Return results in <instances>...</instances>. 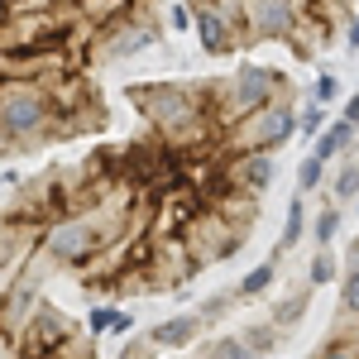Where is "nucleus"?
<instances>
[{
  "label": "nucleus",
  "instance_id": "obj_1",
  "mask_svg": "<svg viewBox=\"0 0 359 359\" xmlns=\"http://www.w3.org/2000/svg\"><path fill=\"white\" fill-rule=\"evenodd\" d=\"M0 135L10 139L15 154L39 149L53 135V101L48 86L29 82V77H5L0 82Z\"/></svg>",
  "mask_w": 359,
  "mask_h": 359
},
{
  "label": "nucleus",
  "instance_id": "obj_2",
  "mask_svg": "<svg viewBox=\"0 0 359 359\" xmlns=\"http://www.w3.org/2000/svg\"><path fill=\"white\" fill-rule=\"evenodd\" d=\"M287 139H297V111L292 101H269L259 111H249L245 120H235L230 130H221L216 154H278Z\"/></svg>",
  "mask_w": 359,
  "mask_h": 359
},
{
  "label": "nucleus",
  "instance_id": "obj_3",
  "mask_svg": "<svg viewBox=\"0 0 359 359\" xmlns=\"http://www.w3.org/2000/svg\"><path fill=\"white\" fill-rule=\"evenodd\" d=\"M106 245L111 240H106V230H101V221L91 211H67V216L48 221L43 225V240H39V249L53 259V269H82L86 259Z\"/></svg>",
  "mask_w": 359,
  "mask_h": 359
},
{
  "label": "nucleus",
  "instance_id": "obj_4",
  "mask_svg": "<svg viewBox=\"0 0 359 359\" xmlns=\"http://www.w3.org/2000/svg\"><path fill=\"white\" fill-rule=\"evenodd\" d=\"M187 254H192L196 269H211V264H221V259H235L240 245H245V235H235V225L225 221L216 206H201L192 221L182 225V235H177Z\"/></svg>",
  "mask_w": 359,
  "mask_h": 359
},
{
  "label": "nucleus",
  "instance_id": "obj_5",
  "mask_svg": "<svg viewBox=\"0 0 359 359\" xmlns=\"http://www.w3.org/2000/svg\"><path fill=\"white\" fill-rule=\"evenodd\" d=\"M72 335H77V321H72L62 306H53L43 297V302L34 306V316L25 321V331L15 335V355L20 359H48V355H57Z\"/></svg>",
  "mask_w": 359,
  "mask_h": 359
},
{
  "label": "nucleus",
  "instance_id": "obj_6",
  "mask_svg": "<svg viewBox=\"0 0 359 359\" xmlns=\"http://www.w3.org/2000/svg\"><path fill=\"white\" fill-rule=\"evenodd\" d=\"M316 0H245V43H287Z\"/></svg>",
  "mask_w": 359,
  "mask_h": 359
},
{
  "label": "nucleus",
  "instance_id": "obj_7",
  "mask_svg": "<svg viewBox=\"0 0 359 359\" xmlns=\"http://www.w3.org/2000/svg\"><path fill=\"white\" fill-rule=\"evenodd\" d=\"M187 5H192V29H196L201 53L225 57V53H235V48H245V29L235 25L216 0H187Z\"/></svg>",
  "mask_w": 359,
  "mask_h": 359
},
{
  "label": "nucleus",
  "instance_id": "obj_8",
  "mask_svg": "<svg viewBox=\"0 0 359 359\" xmlns=\"http://www.w3.org/2000/svg\"><path fill=\"white\" fill-rule=\"evenodd\" d=\"M221 158V154H216ZM278 168L273 154H225L221 158V192H240V196H264L273 187Z\"/></svg>",
  "mask_w": 359,
  "mask_h": 359
},
{
  "label": "nucleus",
  "instance_id": "obj_9",
  "mask_svg": "<svg viewBox=\"0 0 359 359\" xmlns=\"http://www.w3.org/2000/svg\"><path fill=\"white\" fill-rule=\"evenodd\" d=\"M206 331V321L196 316V311H177V316H168V321H154L149 326V340L158 345V350H192L196 340Z\"/></svg>",
  "mask_w": 359,
  "mask_h": 359
},
{
  "label": "nucleus",
  "instance_id": "obj_10",
  "mask_svg": "<svg viewBox=\"0 0 359 359\" xmlns=\"http://www.w3.org/2000/svg\"><path fill=\"white\" fill-rule=\"evenodd\" d=\"M135 331V311L120 302H101L91 306V316H86V335L96 340V335H130Z\"/></svg>",
  "mask_w": 359,
  "mask_h": 359
},
{
  "label": "nucleus",
  "instance_id": "obj_11",
  "mask_svg": "<svg viewBox=\"0 0 359 359\" xmlns=\"http://www.w3.org/2000/svg\"><path fill=\"white\" fill-rule=\"evenodd\" d=\"M306 306H311V287H297V292L278 297V302L269 306V316H264V321H269V326L283 335V331H292V326H297V321L306 316Z\"/></svg>",
  "mask_w": 359,
  "mask_h": 359
},
{
  "label": "nucleus",
  "instance_id": "obj_12",
  "mask_svg": "<svg viewBox=\"0 0 359 359\" xmlns=\"http://www.w3.org/2000/svg\"><path fill=\"white\" fill-rule=\"evenodd\" d=\"M273 278H278V264H273V259H269V264H254V269H249V273L240 278L230 292H235V302H254V297H264V292L273 287Z\"/></svg>",
  "mask_w": 359,
  "mask_h": 359
},
{
  "label": "nucleus",
  "instance_id": "obj_13",
  "mask_svg": "<svg viewBox=\"0 0 359 359\" xmlns=\"http://www.w3.org/2000/svg\"><path fill=\"white\" fill-rule=\"evenodd\" d=\"M235 335H240V345H245L249 359H269L278 350V331L269 321H254V326H245V331H235Z\"/></svg>",
  "mask_w": 359,
  "mask_h": 359
},
{
  "label": "nucleus",
  "instance_id": "obj_14",
  "mask_svg": "<svg viewBox=\"0 0 359 359\" xmlns=\"http://www.w3.org/2000/svg\"><path fill=\"white\" fill-rule=\"evenodd\" d=\"M350 144H355V130H350L345 120H331V125H326V135H316V158H321V163H331V158H340Z\"/></svg>",
  "mask_w": 359,
  "mask_h": 359
},
{
  "label": "nucleus",
  "instance_id": "obj_15",
  "mask_svg": "<svg viewBox=\"0 0 359 359\" xmlns=\"http://www.w3.org/2000/svg\"><path fill=\"white\" fill-rule=\"evenodd\" d=\"M302 225H306V196L297 192L292 201H287V225H283V245H278V254H287L292 245H302ZM273 254V264H278Z\"/></svg>",
  "mask_w": 359,
  "mask_h": 359
},
{
  "label": "nucleus",
  "instance_id": "obj_16",
  "mask_svg": "<svg viewBox=\"0 0 359 359\" xmlns=\"http://www.w3.org/2000/svg\"><path fill=\"white\" fill-rule=\"evenodd\" d=\"M335 273H340V264H335V254L331 249H316L311 254V264H306V273H302V283L316 292V287H326V283H335Z\"/></svg>",
  "mask_w": 359,
  "mask_h": 359
},
{
  "label": "nucleus",
  "instance_id": "obj_17",
  "mask_svg": "<svg viewBox=\"0 0 359 359\" xmlns=\"http://www.w3.org/2000/svg\"><path fill=\"white\" fill-rule=\"evenodd\" d=\"M359 321V269L340 278V326H355Z\"/></svg>",
  "mask_w": 359,
  "mask_h": 359
},
{
  "label": "nucleus",
  "instance_id": "obj_18",
  "mask_svg": "<svg viewBox=\"0 0 359 359\" xmlns=\"http://www.w3.org/2000/svg\"><path fill=\"white\" fill-rule=\"evenodd\" d=\"M196 359H249V355H245V345H240V335H216V340H206L196 350Z\"/></svg>",
  "mask_w": 359,
  "mask_h": 359
},
{
  "label": "nucleus",
  "instance_id": "obj_19",
  "mask_svg": "<svg viewBox=\"0 0 359 359\" xmlns=\"http://www.w3.org/2000/svg\"><path fill=\"white\" fill-rule=\"evenodd\" d=\"M335 235H340V206H326L321 216H316V230H311V240H316V249H331Z\"/></svg>",
  "mask_w": 359,
  "mask_h": 359
},
{
  "label": "nucleus",
  "instance_id": "obj_20",
  "mask_svg": "<svg viewBox=\"0 0 359 359\" xmlns=\"http://www.w3.org/2000/svg\"><path fill=\"white\" fill-rule=\"evenodd\" d=\"M335 201H350V196H359V158H350V163H340V172H335L331 182Z\"/></svg>",
  "mask_w": 359,
  "mask_h": 359
},
{
  "label": "nucleus",
  "instance_id": "obj_21",
  "mask_svg": "<svg viewBox=\"0 0 359 359\" xmlns=\"http://www.w3.org/2000/svg\"><path fill=\"white\" fill-rule=\"evenodd\" d=\"M321 177H326V163H321V158H316V154H311V158H302V163H297V192H316V187H321Z\"/></svg>",
  "mask_w": 359,
  "mask_h": 359
},
{
  "label": "nucleus",
  "instance_id": "obj_22",
  "mask_svg": "<svg viewBox=\"0 0 359 359\" xmlns=\"http://www.w3.org/2000/svg\"><path fill=\"white\" fill-rule=\"evenodd\" d=\"M158 355H163V350L149 340V331L130 335V340H125V350H120V359H158Z\"/></svg>",
  "mask_w": 359,
  "mask_h": 359
},
{
  "label": "nucleus",
  "instance_id": "obj_23",
  "mask_svg": "<svg viewBox=\"0 0 359 359\" xmlns=\"http://www.w3.org/2000/svg\"><path fill=\"white\" fill-rule=\"evenodd\" d=\"M335 96H340V77L335 72H321L316 86H311V106H331Z\"/></svg>",
  "mask_w": 359,
  "mask_h": 359
},
{
  "label": "nucleus",
  "instance_id": "obj_24",
  "mask_svg": "<svg viewBox=\"0 0 359 359\" xmlns=\"http://www.w3.org/2000/svg\"><path fill=\"white\" fill-rule=\"evenodd\" d=\"M321 125H326V106H306V111L297 115V135H306V139L321 135Z\"/></svg>",
  "mask_w": 359,
  "mask_h": 359
},
{
  "label": "nucleus",
  "instance_id": "obj_25",
  "mask_svg": "<svg viewBox=\"0 0 359 359\" xmlns=\"http://www.w3.org/2000/svg\"><path fill=\"white\" fill-rule=\"evenodd\" d=\"M340 120H345V125H350V130L359 135V91L350 96V101H345V111H340Z\"/></svg>",
  "mask_w": 359,
  "mask_h": 359
},
{
  "label": "nucleus",
  "instance_id": "obj_26",
  "mask_svg": "<svg viewBox=\"0 0 359 359\" xmlns=\"http://www.w3.org/2000/svg\"><path fill=\"white\" fill-rule=\"evenodd\" d=\"M355 269H359V240L350 245V254H345V273H355Z\"/></svg>",
  "mask_w": 359,
  "mask_h": 359
},
{
  "label": "nucleus",
  "instance_id": "obj_27",
  "mask_svg": "<svg viewBox=\"0 0 359 359\" xmlns=\"http://www.w3.org/2000/svg\"><path fill=\"white\" fill-rule=\"evenodd\" d=\"M345 48H359V15L350 20V34H345Z\"/></svg>",
  "mask_w": 359,
  "mask_h": 359
},
{
  "label": "nucleus",
  "instance_id": "obj_28",
  "mask_svg": "<svg viewBox=\"0 0 359 359\" xmlns=\"http://www.w3.org/2000/svg\"><path fill=\"white\" fill-rule=\"evenodd\" d=\"M10 355H15V340H10V335L0 331V359H10Z\"/></svg>",
  "mask_w": 359,
  "mask_h": 359
},
{
  "label": "nucleus",
  "instance_id": "obj_29",
  "mask_svg": "<svg viewBox=\"0 0 359 359\" xmlns=\"http://www.w3.org/2000/svg\"><path fill=\"white\" fill-rule=\"evenodd\" d=\"M10 283H15V278H5V273H0V302H5V292H10Z\"/></svg>",
  "mask_w": 359,
  "mask_h": 359
},
{
  "label": "nucleus",
  "instance_id": "obj_30",
  "mask_svg": "<svg viewBox=\"0 0 359 359\" xmlns=\"http://www.w3.org/2000/svg\"><path fill=\"white\" fill-rule=\"evenodd\" d=\"M0 20H10V0H0Z\"/></svg>",
  "mask_w": 359,
  "mask_h": 359
},
{
  "label": "nucleus",
  "instance_id": "obj_31",
  "mask_svg": "<svg viewBox=\"0 0 359 359\" xmlns=\"http://www.w3.org/2000/svg\"><path fill=\"white\" fill-rule=\"evenodd\" d=\"M335 5H340V0H335Z\"/></svg>",
  "mask_w": 359,
  "mask_h": 359
},
{
  "label": "nucleus",
  "instance_id": "obj_32",
  "mask_svg": "<svg viewBox=\"0 0 359 359\" xmlns=\"http://www.w3.org/2000/svg\"><path fill=\"white\" fill-rule=\"evenodd\" d=\"M115 359H120V355H115Z\"/></svg>",
  "mask_w": 359,
  "mask_h": 359
}]
</instances>
